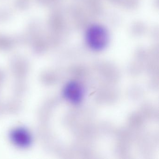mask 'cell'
I'll list each match as a JSON object with an SVG mask.
<instances>
[{
	"label": "cell",
	"instance_id": "7a4b0ae2",
	"mask_svg": "<svg viewBox=\"0 0 159 159\" xmlns=\"http://www.w3.org/2000/svg\"><path fill=\"white\" fill-rule=\"evenodd\" d=\"M66 100L73 105H78L82 102L84 91L82 84L77 81H70L65 85L63 91Z\"/></svg>",
	"mask_w": 159,
	"mask_h": 159
},
{
	"label": "cell",
	"instance_id": "6da1fadb",
	"mask_svg": "<svg viewBox=\"0 0 159 159\" xmlns=\"http://www.w3.org/2000/svg\"><path fill=\"white\" fill-rule=\"evenodd\" d=\"M108 38L107 30L101 26H92L86 33L87 44L95 51H100L104 49L107 44Z\"/></svg>",
	"mask_w": 159,
	"mask_h": 159
},
{
	"label": "cell",
	"instance_id": "3957f363",
	"mask_svg": "<svg viewBox=\"0 0 159 159\" xmlns=\"http://www.w3.org/2000/svg\"><path fill=\"white\" fill-rule=\"evenodd\" d=\"M11 137L13 141L19 147H27L31 141L29 133L23 128H18L14 130Z\"/></svg>",
	"mask_w": 159,
	"mask_h": 159
}]
</instances>
